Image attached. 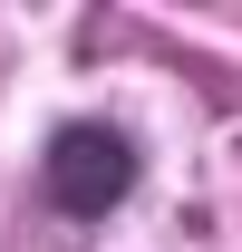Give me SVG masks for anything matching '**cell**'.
<instances>
[{
	"mask_svg": "<svg viewBox=\"0 0 242 252\" xmlns=\"http://www.w3.org/2000/svg\"><path fill=\"white\" fill-rule=\"evenodd\" d=\"M136 175H146V156H136V136L107 117H68L59 136H49V156H39V204L59 223H107L136 194Z\"/></svg>",
	"mask_w": 242,
	"mask_h": 252,
	"instance_id": "obj_1",
	"label": "cell"
}]
</instances>
